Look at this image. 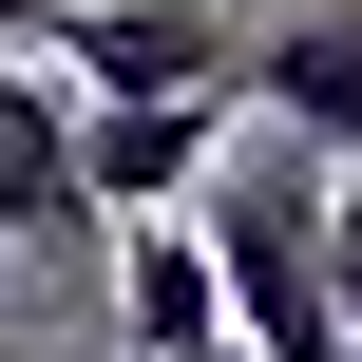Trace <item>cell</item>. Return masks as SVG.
<instances>
[{
	"instance_id": "1",
	"label": "cell",
	"mask_w": 362,
	"mask_h": 362,
	"mask_svg": "<svg viewBox=\"0 0 362 362\" xmlns=\"http://www.w3.org/2000/svg\"><path fill=\"white\" fill-rule=\"evenodd\" d=\"M19 57H57V76H76V115H153V95H248V19H210V0H76V19H38Z\"/></svg>"
},
{
	"instance_id": "8",
	"label": "cell",
	"mask_w": 362,
	"mask_h": 362,
	"mask_svg": "<svg viewBox=\"0 0 362 362\" xmlns=\"http://www.w3.org/2000/svg\"><path fill=\"white\" fill-rule=\"evenodd\" d=\"M0 325H19V248H0Z\"/></svg>"
},
{
	"instance_id": "7",
	"label": "cell",
	"mask_w": 362,
	"mask_h": 362,
	"mask_svg": "<svg viewBox=\"0 0 362 362\" xmlns=\"http://www.w3.org/2000/svg\"><path fill=\"white\" fill-rule=\"evenodd\" d=\"M38 19H76V0H0V38H38Z\"/></svg>"
},
{
	"instance_id": "2",
	"label": "cell",
	"mask_w": 362,
	"mask_h": 362,
	"mask_svg": "<svg viewBox=\"0 0 362 362\" xmlns=\"http://www.w3.org/2000/svg\"><path fill=\"white\" fill-rule=\"evenodd\" d=\"M0 248H19V267L115 248V229H95V191H76V76H57V57H19V38H0Z\"/></svg>"
},
{
	"instance_id": "3",
	"label": "cell",
	"mask_w": 362,
	"mask_h": 362,
	"mask_svg": "<svg viewBox=\"0 0 362 362\" xmlns=\"http://www.w3.org/2000/svg\"><path fill=\"white\" fill-rule=\"evenodd\" d=\"M248 134V95H153V115H76V191L95 229H172V191H210Z\"/></svg>"
},
{
	"instance_id": "5",
	"label": "cell",
	"mask_w": 362,
	"mask_h": 362,
	"mask_svg": "<svg viewBox=\"0 0 362 362\" xmlns=\"http://www.w3.org/2000/svg\"><path fill=\"white\" fill-rule=\"evenodd\" d=\"M115 362H229V267L210 229H115Z\"/></svg>"
},
{
	"instance_id": "9",
	"label": "cell",
	"mask_w": 362,
	"mask_h": 362,
	"mask_svg": "<svg viewBox=\"0 0 362 362\" xmlns=\"http://www.w3.org/2000/svg\"><path fill=\"white\" fill-rule=\"evenodd\" d=\"M229 362H248V344H229Z\"/></svg>"
},
{
	"instance_id": "6",
	"label": "cell",
	"mask_w": 362,
	"mask_h": 362,
	"mask_svg": "<svg viewBox=\"0 0 362 362\" xmlns=\"http://www.w3.org/2000/svg\"><path fill=\"white\" fill-rule=\"evenodd\" d=\"M325 286H344V325H362V191L325 210Z\"/></svg>"
},
{
	"instance_id": "4",
	"label": "cell",
	"mask_w": 362,
	"mask_h": 362,
	"mask_svg": "<svg viewBox=\"0 0 362 362\" xmlns=\"http://www.w3.org/2000/svg\"><path fill=\"white\" fill-rule=\"evenodd\" d=\"M248 115L344 172V153H362V0H286V19L248 38Z\"/></svg>"
}]
</instances>
